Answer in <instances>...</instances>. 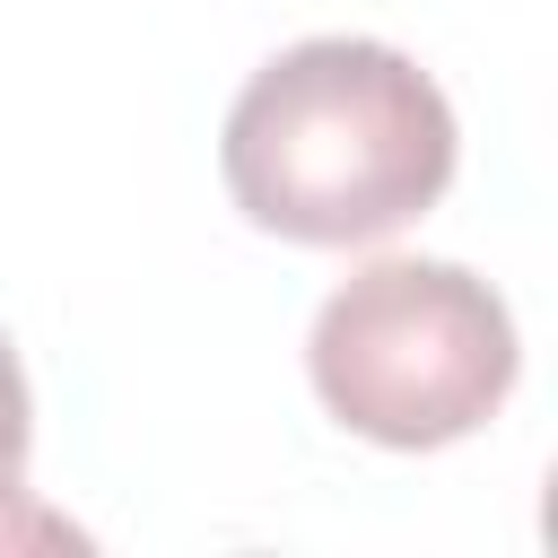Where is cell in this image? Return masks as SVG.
<instances>
[{"mask_svg":"<svg viewBox=\"0 0 558 558\" xmlns=\"http://www.w3.org/2000/svg\"><path fill=\"white\" fill-rule=\"evenodd\" d=\"M35 410H26V375H17V357H9V340H0V514L17 506V480H26V427Z\"/></svg>","mask_w":558,"mask_h":558,"instance_id":"3957f363","label":"cell"},{"mask_svg":"<svg viewBox=\"0 0 558 558\" xmlns=\"http://www.w3.org/2000/svg\"><path fill=\"white\" fill-rule=\"evenodd\" d=\"M218 166L253 227L288 244H375L453 183V105L410 52L314 35L244 78Z\"/></svg>","mask_w":558,"mask_h":558,"instance_id":"6da1fadb","label":"cell"},{"mask_svg":"<svg viewBox=\"0 0 558 558\" xmlns=\"http://www.w3.org/2000/svg\"><path fill=\"white\" fill-rule=\"evenodd\" d=\"M314 392L340 427L427 453L497 418L514 392V323L462 262H366L349 270L305 340Z\"/></svg>","mask_w":558,"mask_h":558,"instance_id":"7a4b0ae2","label":"cell"}]
</instances>
